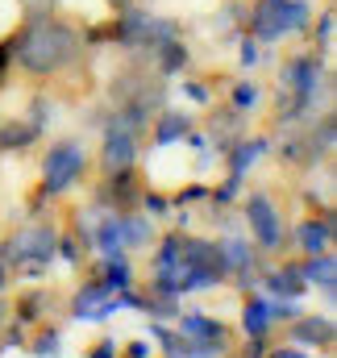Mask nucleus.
I'll return each mask as SVG.
<instances>
[{"label":"nucleus","instance_id":"9b49d317","mask_svg":"<svg viewBox=\"0 0 337 358\" xmlns=\"http://www.w3.org/2000/svg\"><path fill=\"white\" fill-rule=\"evenodd\" d=\"M104 200L113 204V213H134V208H138V200H142V187H138L134 167H125V171H108Z\"/></svg>","mask_w":337,"mask_h":358},{"label":"nucleus","instance_id":"f704fd0d","mask_svg":"<svg viewBox=\"0 0 337 358\" xmlns=\"http://www.w3.org/2000/svg\"><path fill=\"white\" fill-rule=\"evenodd\" d=\"M4 76H8V67H0V88H4Z\"/></svg>","mask_w":337,"mask_h":358},{"label":"nucleus","instance_id":"7c9ffc66","mask_svg":"<svg viewBox=\"0 0 337 358\" xmlns=\"http://www.w3.org/2000/svg\"><path fill=\"white\" fill-rule=\"evenodd\" d=\"M146 350H150L146 342H129V358H146Z\"/></svg>","mask_w":337,"mask_h":358},{"label":"nucleus","instance_id":"a211bd4d","mask_svg":"<svg viewBox=\"0 0 337 358\" xmlns=\"http://www.w3.org/2000/svg\"><path fill=\"white\" fill-rule=\"evenodd\" d=\"M262 150H266V142H262V138H254V142H234V146L225 150V155H229V179L246 176V167H250Z\"/></svg>","mask_w":337,"mask_h":358},{"label":"nucleus","instance_id":"c756f323","mask_svg":"<svg viewBox=\"0 0 337 358\" xmlns=\"http://www.w3.org/2000/svg\"><path fill=\"white\" fill-rule=\"evenodd\" d=\"M113 355H117V350H113V342H100V346L92 350V358H113Z\"/></svg>","mask_w":337,"mask_h":358},{"label":"nucleus","instance_id":"c85d7f7f","mask_svg":"<svg viewBox=\"0 0 337 358\" xmlns=\"http://www.w3.org/2000/svg\"><path fill=\"white\" fill-rule=\"evenodd\" d=\"M113 13H125V8H138V0H104Z\"/></svg>","mask_w":337,"mask_h":358},{"label":"nucleus","instance_id":"9d476101","mask_svg":"<svg viewBox=\"0 0 337 358\" xmlns=\"http://www.w3.org/2000/svg\"><path fill=\"white\" fill-rule=\"evenodd\" d=\"M292 342L296 346H317V350H329L337 342V329L329 317H317V313H308V317H296L292 321Z\"/></svg>","mask_w":337,"mask_h":358},{"label":"nucleus","instance_id":"6ab92c4d","mask_svg":"<svg viewBox=\"0 0 337 358\" xmlns=\"http://www.w3.org/2000/svg\"><path fill=\"white\" fill-rule=\"evenodd\" d=\"M271 321H275V317H271V304L258 300V296H250L246 308H242V325H246V334H250V338H262V334L271 329Z\"/></svg>","mask_w":337,"mask_h":358},{"label":"nucleus","instance_id":"1a4fd4ad","mask_svg":"<svg viewBox=\"0 0 337 358\" xmlns=\"http://www.w3.org/2000/svg\"><path fill=\"white\" fill-rule=\"evenodd\" d=\"M76 317L80 321H100V317H108V313H117L121 308V300H117V292H108V287H100L96 279L76 292Z\"/></svg>","mask_w":337,"mask_h":358},{"label":"nucleus","instance_id":"0eeeda50","mask_svg":"<svg viewBox=\"0 0 337 358\" xmlns=\"http://www.w3.org/2000/svg\"><path fill=\"white\" fill-rule=\"evenodd\" d=\"M246 221H250V234L262 250H279L283 229H279V213H275V204H271L266 192H254L250 200H246Z\"/></svg>","mask_w":337,"mask_h":358},{"label":"nucleus","instance_id":"f03ea898","mask_svg":"<svg viewBox=\"0 0 337 358\" xmlns=\"http://www.w3.org/2000/svg\"><path fill=\"white\" fill-rule=\"evenodd\" d=\"M108 96H113V121L108 125H121L129 134H142L150 125V117L167 108V84L150 67H125L121 76H113Z\"/></svg>","mask_w":337,"mask_h":358},{"label":"nucleus","instance_id":"423d86ee","mask_svg":"<svg viewBox=\"0 0 337 358\" xmlns=\"http://www.w3.org/2000/svg\"><path fill=\"white\" fill-rule=\"evenodd\" d=\"M55 229L50 225H25V229H17V238L8 242V259L17 263V271H29V275H38V271L46 267L50 259H55Z\"/></svg>","mask_w":337,"mask_h":358},{"label":"nucleus","instance_id":"cd10ccee","mask_svg":"<svg viewBox=\"0 0 337 358\" xmlns=\"http://www.w3.org/2000/svg\"><path fill=\"white\" fill-rule=\"evenodd\" d=\"M183 92H187L192 100H208V88H200V84H183Z\"/></svg>","mask_w":337,"mask_h":358},{"label":"nucleus","instance_id":"4be33fe9","mask_svg":"<svg viewBox=\"0 0 337 358\" xmlns=\"http://www.w3.org/2000/svg\"><path fill=\"white\" fill-rule=\"evenodd\" d=\"M42 304H46V296H42V292H29V296H21V300H17V313H21V321H38V317H42V313H38Z\"/></svg>","mask_w":337,"mask_h":358},{"label":"nucleus","instance_id":"4468645a","mask_svg":"<svg viewBox=\"0 0 337 358\" xmlns=\"http://www.w3.org/2000/svg\"><path fill=\"white\" fill-rule=\"evenodd\" d=\"M187 134H192V117L187 113H175V108L155 113V146H171V142H179Z\"/></svg>","mask_w":337,"mask_h":358},{"label":"nucleus","instance_id":"412c9836","mask_svg":"<svg viewBox=\"0 0 337 358\" xmlns=\"http://www.w3.org/2000/svg\"><path fill=\"white\" fill-rule=\"evenodd\" d=\"M266 283H271V292H279V296H287V300L304 296V287H308V283H304V275H300V267H279Z\"/></svg>","mask_w":337,"mask_h":358},{"label":"nucleus","instance_id":"20e7f679","mask_svg":"<svg viewBox=\"0 0 337 358\" xmlns=\"http://www.w3.org/2000/svg\"><path fill=\"white\" fill-rule=\"evenodd\" d=\"M308 4L304 0H258L250 13V34L258 42H275L283 34H296L308 25Z\"/></svg>","mask_w":337,"mask_h":358},{"label":"nucleus","instance_id":"bb28decb","mask_svg":"<svg viewBox=\"0 0 337 358\" xmlns=\"http://www.w3.org/2000/svg\"><path fill=\"white\" fill-rule=\"evenodd\" d=\"M242 63H246V67H254V63H258V46H254L250 38L242 42Z\"/></svg>","mask_w":337,"mask_h":358},{"label":"nucleus","instance_id":"6e6552de","mask_svg":"<svg viewBox=\"0 0 337 358\" xmlns=\"http://www.w3.org/2000/svg\"><path fill=\"white\" fill-rule=\"evenodd\" d=\"M138 163V134L121 129V125H108L104 129V146H100V167L104 171H125Z\"/></svg>","mask_w":337,"mask_h":358},{"label":"nucleus","instance_id":"a878e982","mask_svg":"<svg viewBox=\"0 0 337 358\" xmlns=\"http://www.w3.org/2000/svg\"><path fill=\"white\" fill-rule=\"evenodd\" d=\"M25 8H29V17H42V13L55 8V0H25Z\"/></svg>","mask_w":337,"mask_h":358},{"label":"nucleus","instance_id":"dca6fc26","mask_svg":"<svg viewBox=\"0 0 337 358\" xmlns=\"http://www.w3.org/2000/svg\"><path fill=\"white\" fill-rule=\"evenodd\" d=\"M300 275H304V283H321V287L334 296V275H337L334 250H325V255H308V263L300 267Z\"/></svg>","mask_w":337,"mask_h":358},{"label":"nucleus","instance_id":"393cba45","mask_svg":"<svg viewBox=\"0 0 337 358\" xmlns=\"http://www.w3.org/2000/svg\"><path fill=\"white\" fill-rule=\"evenodd\" d=\"M34 355H59V334L50 329V334H42L38 338V346H34Z\"/></svg>","mask_w":337,"mask_h":358},{"label":"nucleus","instance_id":"ddd939ff","mask_svg":"<svg viewBox=\"0 0 337 358\" xmlns=\"http://www.w3.org/2000/svg\"><path fill=\"white\" fill-rule=\"evenodd\" d=\"M296 242L304 255H325L334 246V208H321V221H304L296 229Z\"/></svg>","mask_w":337,"mask_h":358},{"label":"nucleus","instance_id":"2eb2a0df","mask_svg":"<svg viewBox=\"0 0 337 358\" xmlns=\"http://www.w3.org/2000/svg\"><path fill=\"white\" fill-rule=\"evenodd\" d=\"M38 134H42V125H34V121H4L0 125V150H25L38 142Z\"/></svg>","mask_w":337,"mask_h":358},{"label":"nucleus","instance_id":"7ed1b4c3","mask_svg":"<svg viewBox=\"0 0 337 358\" xmlns=\"http://www.w3.org/2000/svg\"><path fill=\"white\" fill-rule=\"evenodd\" d=\"M325 71H321V55H296L283 63L279 76V121H296L313 108L317 88H321Z\"/></svg>","mask_w":337,"mask_h":358},{"label":"nucleus","instance_id":"f8f14e48","mask_svg":"<svg viewBox=\"0 0 337 358\" xmlns=\"http://www.w3.org/2000/svg\"><path fill=\"white\" fill-rule=\"evenodd\" d=\"M179 329H183V338H192V342H200V346H217V350H225V342H229V329H225L221 321L204 317V313H187V317H179Z\"/></svg>","mask_w":337,"mask_h":358},{"label":"nucleus","instance_id":"5701e85b","mask_svg":"<svg viewBox=\"0 0 337 358\" xmlns=\"http://www.w3.org/2000/svg\"><path fill=\"white\" fill-rule=\"evenodd\" d=\"M334 46V8L321 13V29H317V55H325Z\"/></svg>","mask_w":337,"mask_h":358},{"label":"nucleus","instance_id":"473e14b6","mask_svg":"<svg viewBox=\"0 0 337 358\" xmlns=\"http://www.w3.org/2000/svg\"><path fill=\"white\" fill-rule=\"evenodd\" d=\"M271 358H304V355H300V350H275Z\"/></svg>","mask_w":337,"mask_h":358},{"label":"nucleus","instance_id":"aec40b11","mask_svg":"<svg viewBox=\"0 0 337 358\" xmlns=\"http://www.w3.org/2000/svg\"><path fill=\"white\" fill-rule=\"evenodd\" d=\"M96 246L104 255H121L125 250V238H121V213H108L100 225H96Z\"/></svg>","mask_w":337,"mask_h":358},{"label":"nucleus","instance_id":"72a5a7b5","mask_svg":"<svg viewBox=\"0 0 337 358\" xmlns=\"http://www.w3.org/2000/svg\"><path fill=\"white\" fill-rule=\"evenodd\" d=\"M8 283V267H4V250H0V287Z\"/></svg>","mask_w":337,"mask_h":358},{"label":"nucleus","instance_id":"39448f33","mask_svg":"<svg viewBox=\"0 0 337 358\" xmlns=\"http://www.w3.org/2000/svg\"><path fill=\"white\" fill-rule=\"evenodd\" d=\"M84 171H87V155H84L80 142H59V146H50L46 159H42V187H46V196L67 192L76 179H84Z\"/></svg>","mask_w":337,"mask_h":358},{"label":"nucleus","instance_id":"f3484780","mask_svg":"<svg viewBox=\"0 0 337 358\" xmlns=\"http://www.w3.org/2000/svg\"><path fill=\"white\" fill-rule=\"evenodd\" d=\"M96 283L108 287V292H129L134 271H129V263H125L121 255H104V267H100V279H96Z\"/></svg>","mask_w":337,"mask_h":358},{"label":"nucleus","instance_id":"2f4dec72","mask_svg":"<svg viewBox=\"0 0 337 358\" xmlns=\"http://www.w3.org/2000/svg\"><path fill=\"white\" fill-rule=\"evenodd\" d=\"M196 196H204V187H200V183H192V187H187V192H183L179 200H196Z\"/></svg>","mask_w":337,"mask_h":358},{"label":"nucleus","instance_id":"f257e3e1","mask_svg":"<svg viewBox=\"0 0 337 358\" xmlns=\"http://www.w3.org/2000/svg\"><path fill=\"white\" fill-rule=\"evenodd\" d=\"M80 50H84V34H80L71 21L55 17V13L29 17V21L13 34V63H17L25 76H38V80L67 71V67L80 59Z\"/></svg>","mask_w":337,"mask_h":358},{"label":"nucleus","instance_id":"b1692460","mask_svg":"<svg viewBox=\"0 0 337 358\" xmlns=\"http://www.w3.org/2000/svg\"><path fill=\"white\" fill-rule=\"evenodd\" d=\"M254 104H258V88H254V84H238V88H234V108L246 113Z\"/></svg>","mask_w":337,"mask_h":358}]
</instances>
